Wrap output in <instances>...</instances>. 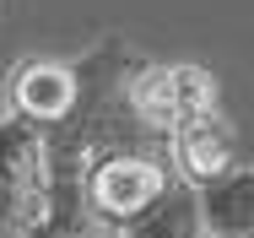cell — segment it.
Masks as SVG:
<instances>
[{"mask_svg":"<svg viewBox=\"0 0 254 238\" xmlns=\"http://www.w3.org/2000/svg\"><path fill=\"white\" fill-rule=\"evenodd\" d=\"M76 92H81V81H76V60L33 54V60L11 65V76H5V114L38 125V130H49V125H60V119H70Z\"/></svg>","mask_w":254,"mask_h":238,"instance_id":"3","label":"cell"},{"mask_svg":"<svg viewBox=\"0 0 254 238\" xmlns=\"http://www.w3.org/2000/svg\"><path fill=\"white\" fill-rule=\"evenodd\" d=\"M125 238H205L200 228V206H195V190L184 179H168V190L157 195V206L146 217H135Z\"/></svg>","mask_w":254,"mask_h":238,"instance_id":"6","label":"cell"},{"mask_svg":"<svg viewBox=\"0 0 254 238\" xmlns=\"http://www.w3.org/2000/svg\"><path fill=\"white\" fill-rule=\"evenodd\" d=\"M205 238H254V168L233 162L222 179L195 190Z\"/></svg>","mask_w":254,"mask_h":238,"instance_id":"5","label":"cell"},{"mask_svg":"<svg viewBox=\"0 0 254 238\" xmlns=\"http://www.w3.org/2000/svg\"><path fill=\"white\" fill-rule=\"evenodd\" d=\"M173 168H168V146H146V152H103L87 162L81 179V206L103 233H125L135 217H146L157 195L168 190Z\"/></svg>","mask_w":254,"mask_h":238,"instance_id":"2","label":"cell"},{"mask_svg":"<svg viewBox=\"0 0 254 238\" xmlns=\"http://www.w3.org/2000/svg\"><path fill=\"white\" fill-rule=\"evenodd\" d=\"M233 162H244V157H238V136L227 125V114H205V119H190V125L168 130V168L190 190L222 179Z\"/></svg>","mask_w":254,"mask_h":238,"instance_id":"4","label":"cell"},{"mask_svg":"<svg viewBox=\"0 0 254 238\" xmlns=\"http://www.w3.org/2000/svg\"><path fill=\"white\" fill-rule=\"evenodd\" d=\"M54 206L49 136L0 108V238H38Z\"/></svg>","mask_w":254,"mask_h":238,"instance_id":"1","label":"cell"}]
</instances>
